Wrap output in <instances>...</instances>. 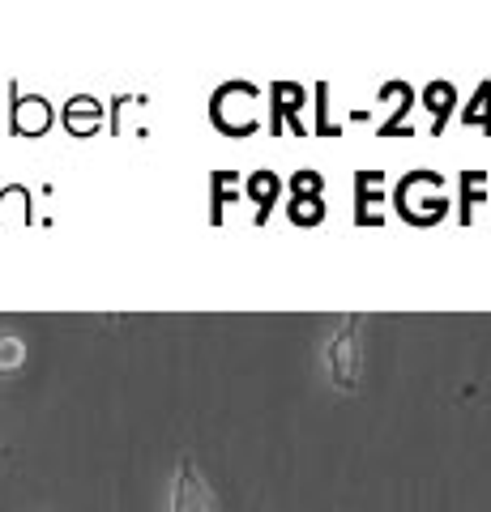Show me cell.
<instances>
[{"mask_svg": "<svg viewBox=\"0 0 491 512\" xmlns=\"http://www.w3.org/2000/svg\"><path fill=\"white\" fill-rule=\"evenodd\" d=\"M257 107H261V90L248 82H227L223 90L210 99V120L231 137H244L257 128Z\"/></svg>", "mask_w": 491, "mask_h": 512, "instance_id": "2", "label": "cell"}, {"mask_svg": "<svg viewBox=\"0 0 491 512\" xmlns=\"http://www.w3.org/2000/svg\"><path fill=\"white\" fill-rule=\"evenodd\" d=\"M321 214H325V210H321V197H316V201H299V197H295V201H291V218L304 222V227L321 222Z\"/></svg>", "mask_w": 491, "mask_h": 512, "instance_id": "7", "label": "cell"}, {"mask_svg": "<svg viewBox=\"0 0 491 512\" xmlns=\"http://www.w3.org/2000/svg\"><path fill=\"white\" fill-rule=\"evenodd\" d=\"M291 192L299 201H316V197H321V175H316V171H295L291 175Z\"/></svg>", "mask_w": 491, "mask_h": 512, "instance_id": "5", "label": "cell"}, {"mask_svg": "<svg viewBox=\"0 0 491 512\" xmlns=\"http://www.w3.org/2000/svg\"><path fill=\"white\" fill-rule=\"evenodd\" d=\"M248 197L257 201V222H265L269 210H274V197H278V175L274 171H252L248 175Z\"/></svg>", "mask_w": 491, "mask_h": 512, "instance_id": "4", "label": "cell"}, {"mask_svg": "<svg viewBox=\"0 0 491 512\" xmlns=\"http://www.w3.org/2000/svg\"><path fill=\"white\" fill-rule=\"evenodd\" d=\"M171 512H214V495L205 474L197 470L193 457L176 461V478H171Z\"/></svg>", "mask_w": 491, "mask_h": 512, "instance_id": "3", "label": "cell"}, {"mask_svg": "<svg viewBox=\"0 0 491 512\" xmlns=\"http://www.w3.org/2000/svg\"><path fill=\"white\" fill-rule=\"evenodd\" d=\"M18 363H22V342L9 338V333H0V372H13Z\"/></svg>", "mask_w": 491, "mask_h": 512, "instance_id": "6", "label": "cell"}, {"mask_svg": "<svg viewBox=\"0 0 491 512\" xmlns=\"http://www.w3.org/2000/svg\"><path fill=\"white\" fill-rule=\"evenodd\" d=\"M325 367L342 393H359L363 384V316L359 312L338 320L334 338L325 346Z\"/></svg>", "mask_w": 491, "mask_h": 512, "instance_id": "1", "label": "cell"}]
</instances>
